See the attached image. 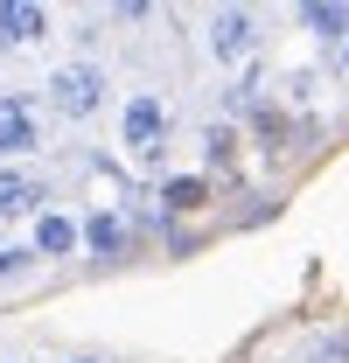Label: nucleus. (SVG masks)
<instances>
[{
    "label": "nucleus",
    "instance_id": "obj_1",
    "mask_svg": "<svg viewBox=\"0 0 349 363\" xmlns=\"http://www.w3.org/2000/svg\"><path fill=\"white\" fill-rule=\"evenodd\" d=\"M43 112H49V119H63V126H91V119H105V112H112V70H105V56H63V63H49Z\"/></svg>",
    "mask_w": 349,
    "mask_h": 363
},
{
    "label": "nucleus",
    "instance_id": "obj_2",
    "mask_svg": "<svg viewBox=\"0 0 349 363\" xmlns=\"http://www.w3.org/2000/svg\"><path fill=\"white\" fill-rule=\"evenodd\" d=\"M112 140H119V154L126 161H140V168H154L161 154H168V140H174V112H168V98L154 84H133L119 105H112Z\"/></svg>",
    "mask_w": 349,
    "mask_h": 363
},
{
    "label": "nucleus",
    "instance_id": "obj_3",
    "mask_svg": "<svg viewBox=\"0 0 349 363\" xmlns=\"http://www.w3.org/2000/svg\"><path fill=\"white\" fill-rule=\"evenodd\" d=\"M203 56L217 70H245V63H265V14L259 7H210L203 14Z\"/></svg>",
    "mask_w": 349,
    "mask_h": 363
},
{
    "label": "nucleus",
    "instance_id": "obj_4",
    "mask_svg": "<svg viewBox=\"0 0 349 363\" xmlns=\"http://www.w3.org/2000/svg\"><path fill=\"white\" fill-rule=\"evenodd\" d=\"M49 147V112L43 91L7 84L0 91V168H35V154Z\"/></svg>",
    "mask_w": 349,
    "mask_h": 363
},
{
    "label": "nucleus",
    "instance_id": "obj_5",
    "mask_svg": "<svg viewBox=\"0 0 349 363\" xmlns=\"http://www.w3.org/2000/svg\"><path fill=\"white\" fill-rule=\"evenodd\" d=\"M77 230H84L91 266H126L133 252H140V224H133L126 203H91V210H77Z\"/></svg>",
    "mask_w": 349,
    "mask_h": 363
},
{
    "label": "nucleus",
    "instance_id": "obj_6",
    "mask_svg": "<svg viewBox=\"0 0 349 363\" xmlns=\"http://www.w3.org/2000/svg\"><path fill=\"white\" fill-rule=\"evenodd\" d=\"M49 203H56V182L43 168H0V230L35 224Z\"/></svg>",
    "mask_w": 349,
    "mask_h": 363
},
{
    "label": "nucleus",
    "instance_id": "obj_7",
    "mask_svg": "<svg viewBox=\"0 0 349 363\" xmlns=\"http://www.w3.org/2000/svg\"><path fill=\"white\" fill-rule=\"evenodd\" d=\"M272 112V70L265 63H245V70H231L217 91V119H231V126H252V119H265Z\"/></svg>",
    "mask_w": 349,
    "mask_h": 363
},
{
    "label": "nucleus",
    "instance_id": "obj_8",
    "mask_svg": "<svg viewBox=\"0 0 349 363\" xmlns=\"http://www.w3.org/2000/svg\"><path fill=\"white\" fill-rule=\"evenodd\" d=\"M28 252H35V266H70V259H84V230H77V210L49 203L43 217L28 224Z\"/></svg>",
    "mask_w": 349,
    "mask_h": 363
},
{
    "label": "nucleus",
    "instance_id": "obj_9",
    "mask_svg": "<svg viewBox=\"0 0 349 363\" xmlns=\"http://www.w3.org/2000/svg\"><path fill=\"white\" fill-rule=\"evenodd\" d=\"M56 35V7L43 0H0V56H28Z\"/></svg>",
    "mask_w": 349,
    "mask_h": 363
},
{
    "label": "nucleus",
    "instance_id": "obj_10",
    "mask_svg": "<svg viewBox=\"0 0 349 363\" xmlns=\"http://www.w3.org/2000/svg\"><path fill=\"white\" fill-rule=\"evenodd\" d=\"M287 21L301 28L307 43H321V49H343L349 43V0H301Z\"/></svg>",
    "mask_w": 349,
    "mask_h": 363
},
{
    "label": "nucleus",
    "instance_id": "obj_11",
    "mask_svg": "<svg viewBox=\"0 0 349 363\" xmlns=\"http://www.w3.org/2000/svg\"><path fill=\"white\" fill-rule=\"evenodd\" d=\"M210 189H217V182L203 175V168H182V175H161V189H154V196H161V217H168V230L182 224V217H196V210L210 203Z\"/></svg>",
    "mask_w": 349,
    "mask_h": 363
},
{
    "label": "nucleus",
    "instance_id": "obj_12",
    "mask_svg": "<svg viewBox=\"0 0 349 363\" xmlns=\"http://www.w3.org/2000/svg\"><path fill=\"white\" fill-rule=\"evenodd\" d=\"M203 147H196V154H203V175L217 182L223 168H238V154H245V140H238V126H231V119H203Z\"/></svg>",
    "mask_w": 349,
    "mask_h": 363
},
{
    "label": "nucleus",
    "instance_id": "obj_13",
    "mask_svg": "<svg viewBox=\"0 0 349 363\" xmlns=\"http://www.w3.org/2000/svg\"><path fill=\"white\" fill-rule=\"evenodd\" d=\"M279 363H349V328H343V321H328V328H307V335H301V342H294Z\"/></svg>",
    "mask_w": 349,
    "mask_h": 363
},
{
    "label": "nucleus",
    "instance_id": "obj_14",
    "mask_svg": "<svg viewBox=\"0 0 349 363\" xmlns=\"http://www.w3.org/2000/svg\"><path fill=\"white\" fill-rule=\"evenodd\" d=\"M321 98V70L301 63V70H287V77H272V105H287V112H307Z\"/></svg>",
    "mask_w": 349,
    "mask_h": 363
},
{
    "label": "nucleus",
    "instance_id": "obj_15",
    "mask_svg": "<svg viewBox=\"0 0 349 363\" xmlns=\"http://www.w3.org/2000/svg\"><path fill=\"white\" fill-rule=\"evenodd\" d=\"M35 272V252H28V238H0V286H21Z\"/></svg>",
    "mask_w": 349,
    "mask_h": 363
},
{
    "label": "nucleus",
    "instance_id": "obj_16",
    "mask_svg": "<svg viewBox=\"0 0 349 363\" xmlns=\"http://www.w3.org/2000/svg\"><path fill=\"white\" fill-rule=\"evenodd\" d=\"M328 63H336V77L349 84V43H343V49H328Z\"/></svg>",
    "mask_w": 349,
    "mask_h": 363
},
{
    "label": "nucleus",
    "instance_id": "obj_17",
    "mask_svg": "<svg viewBox=\"0 0 349 363\" xmlns=\"http://www.w3.org/2000/svg\"><path fill=\"white\" fill-rule=\"evenodd\" d=\"M63 363H105V357H91V350H77V357H63Z\"/></svg>",
    "mask_w": 349,
    "mask_h": 363
},
{
    "label": "nucleus",
    "instance_id": "obj_18",
    "mask_svg": "<svg viewBox=\"0 0 349 363\" xmlns=\"http://www.w3.org/2000/svg\"><path fill=\"white\" fill-rule=\"evenodd\" d=\"M0 363H21V357H0Z\"/></svg>",
    "mask_w": 349,
    "mask_h": 363
}]
</instances>
